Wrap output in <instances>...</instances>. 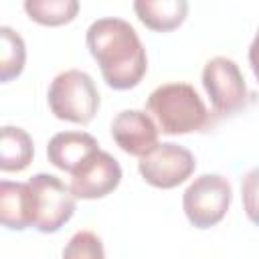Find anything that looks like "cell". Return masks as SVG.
<instances>
[{"label":"cell","mask_w":259,"mask_h":259,"mask_svg":"<svg viewBox=\"0 0 259 259\" xmlns=\"http://www.w3.org/2000/svg\"><path fill=\"white\" fill-rule=\"evenodd\" d=\"M87 49L103 81L117 91L140 85L148 71L146 49L134 26L121 18H99L87 28Z\"/></svg>","instance_id":"1"},{"label":"cell","mask_w":259,"mask_h":259,"mask_svg":"<svg viewBox=\"0 0 259 259\" xmlns=\"http://www.w3.org/2000/svg\"><path fill=\"white\" fill-rule=\"evenodd\" d=\"M146 109L154 115L162 134L168 136L200 132L208 125V109L188 83H164L156 87L146 101Z\"/></svg>","instance_id":"2"},{"label":"cell","mask_w":259,"mask_h":259,"mask_svg":"<svg viewBox=\"0 0 259 259\" xmlns=\"http://www.w3.org/2000/svg\"><path fill=\"white\" fill-rule=\"evenodd\" d=\"M47 101L57 119L85 125L99 109V91L85 71L69 69L51 81Z\"/></svg>","instance_id":"3"},{"label":"cell","mask_w":259,"mask_h":259,"mask_svg":"<svg viewBox=\"0 0 259 259\" xmlns=\"http://www.w3.org/2000/svg\"><path fill=\"white\" fill-rule=\"evenodd\" d=\"M231 200H233V188L225 176L200 174L184 190L182 208L192 227L210 229L225 219Z\"/></svg>","instance_id":"4"},{"label":"cell","mask_w":259,"mask_h":259,"mask_svg":"<svg viewBox=\"0 0 259 259\" xmlns=\"http://www.w3.org/2000/svg\"><path fill=\"white\" fill-rule=\"evenodd\" d=\"M32 192V227L38 233H57L75 212V194L61 178L53 174H34L30 180Z\"/></svg>","instance_id":"5"},{"label":"cell","mask_w":259,"mask_h":259,"mask_svg":"<svg viewBox=\"0 0 259 259\" xmlns=\"http://www.w3.org/2000/svg\"><path fill=\"white\" fill-rule=\"evenodd\" d=\"M202 85L219 115H235L249 103V89L243 73L233 59L214 57L202 69Z\"/></svg>","instance_id":"6"},{"label":"cell","mask_w":259,"mask_h":259,"mask_svg":"<svg viewBox=\"0 0 259 259\" xmlns=\"http://www.w3.org/2000/svg\"><path fill=\"white\" fill-rule=\"evenodd\" d=\"M196 160L184 146L164 142L140 158L138 170L154 188H174L192 176Z\"/></svg>","instance_id":"7"},{"label":"cell","mask_w":259,"mask_h":259,"mask_svg":"<svg viewBox=\"0 0 259 259\" xmlns=\"http://www.w3.org/2000/svg\"><path fill=\"white\" fill-rule=\"evenodd\" d=\"M121 182V166L119 162L103 152H93L83 164H79L71 172V190L77 198L95 200L113 192Z\"/></svg>","instance_id":"8"},{"label":"cell","mask_w":259,"mask_h":259,"mask_svg":"<svg viewBox=\"0 0 259 259\" xmlns=\"http://www.w3.org/2000/svg\"><path fill=\"white\" fill-rule=\"evenodd\" d=\"M111 138L125 154L142 158L158 146V127L146 111L123 109L111 121Z\"/></svg>","instance_id":"9"},{"label":"cell","mask_w":259,"mask_h":259,"mask_svg":"<svg viewBox=\"0 0 259 259\" xmlns=\"http://www.w3.org/2000/svg\"><path fill=\"white\" fill-rule=\"evenodd\" d=\"M97 150H99V144L91 134L61 132L51 138V142L47 146V156L55 168L71 174L79 164H83Z\"/></svg>","instance_id":"10"},{"label":"cell","mask_w":259,"mask_h":259,"mask_svg":"<svg viewBox=\"0 0 259 259\" xmlns=\"http://www.w3.org/2000/svg\"><path fill=\"white\" fill-rule=\"evenodd\" d=\"M0 221L12 231L32 227V192L28 182H0Z\"/></svg>","instance_id":"11"},{"label":"cell","mask_w":259,"mask_h":259,"mask_svg":"<svg viewBox=\"0 0 259 259\" xmlns=\"http://www.w3.org/2000/svg\"><path fill=\"white\" fill-rule=\"evenodd\" d=\"M134 12L140 22L154 32H170L188 16L186 0H134Z\"/></svg>","instance_id":"12"},{"label":"cell","mask_w":259,"mask_h":259,"mask_svg":"<svg viewBox=\"0 0 259 259\" xmlns=\"http://www.w3.org/2000/svg\"><path fill=\"white\" fill-rule=\"evenodd\" d=\"M34 156L32 138L14 125H4L0 134V168L4 172L24 170Z\"/></svg>","instance_id":"13"},{"label":"cell","mask_w":259,"mask_h":259,"mask_svg":"<svg viewBox=\"0 0 259 259\" xmlns=\"http://www.w3.org/2000/svg\"><path fill=\"white\" fill-rule=\"evenodd\" d=\"M24 12L42 26H63L75 20L79 0H24Z\"/></svg>","instance_id":"14"},{"label":"cell","mask_w":259,"mask_h":259,"mask_svg":"<svg viewBox=\"0 0 259 259\" xmlns=\"http://www.w3.org/2000/svg\"><path fill=\"white\" fill-rule=\"evenodd\" d=\"M0 81L8 83L14 77H18L24 69L26 61V47L18 32H14L10 26L0 28Z\"/></svg>","instance_id":"15"},{"label":"cell","mask_w":259,"mask_h":259,"mask_svg":"<svg viewBox=\"0 0 259 259\" xmlns=\"http://www.w3.org/2000/svg\"><path fill=\"white\" fill-rule=\"evenodd\" d=\"M105 255L101 239L91 231H79L71 237L69 245L63 249L67 259H101Z\"/></svg>","instance_id":"16"},{"label":"cell","mask_w":259,"mask_h":259,"mask_svg":"<svg viewBox=\"0 0 259 259\" xmlns=\"http://www.w3.org/2000/svg\"><path fill=\"white\" fill-rule=\"evenodd\" d=\"M241 196L247 219L255 227H259V168H253L245 174L241 182Z\"/></svg>","instance_id":"17"},{"label":"cell","mask_w":259,"mask_h":259,"mask_svg":"<svg viewBox=\"0 0 259 259\" xmlns=\"http://www.w3.org/2000/svg\"><path fill=\"white\" fill-rule=\"evenodd\" d=\"M249 65H251V71L259 83V30H257V34L249 47Z\"/></svg>","instance_id":"18"}]
</instances>
